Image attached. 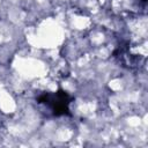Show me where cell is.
Returning a JSON list of instances; mask_svg holds the SVG:
<instances>
[{
	"label": "cell",
	"instance_id": "6da1fadb",
	"mask_svg": "<svg viewBox=\"0 0 148 148\" xmlns=\"http://www.w3.org/2000/svg\"><path fill=\"white\" fill-rule=\"evenodd\" d=\"M72 101L73 97L62 89L57 91H44L36 96V103L47 117L71 116L69 105Z\"/></svg>",
	"mask_w": 148,
	"mask_h": 148
}]
</instances>
